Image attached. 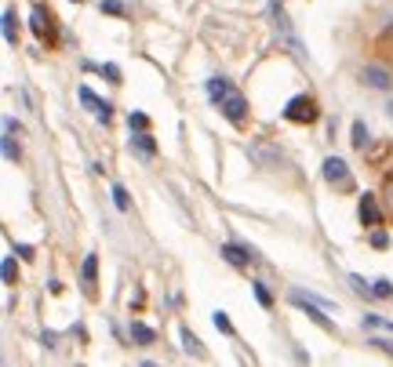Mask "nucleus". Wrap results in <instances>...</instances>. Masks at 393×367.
<instances>
[{"label": "nucleus", "instance_id": "obj_1", "mask_svg": "<svg viewBox=\"0 0 393 367\" xmlns=\"http://www.w3.org/2000/svg\"><path fill=\"white\" fill-rule=\"evenodd\" d=\"M29 33H33L37 40H44V44H58V29H55V22H51L44 4H37L33 15H29Z\"/></svg>", "mask_w": 393, "mask_h": 367}, {"label": "nucleus", "instance_id": "obj_2", "mask_svg": "<svg viewBox=\"0 0 393 367\" xmlns=\"http://www.w3.org/2000/svg\"><path fill=\"white\" fill-rule=\"evenodd\" d=\"M317 102L310 99V95H298V99H291L288 106H284V120H291V124H313L317 120Z\"/></svg>", "mask_w": 393, "mask_h": 367}, {"label": "nucleus", "instance_id": "obj_3", "mask_svg": "<svg viewBox=\"0 0 393 367\" xmlns=\"http://www.w3.org/2000/svg\"><path fill=\"white\" fill-rule=\"evenodd\" d=\"M219 109H222V116L230 120L233 128H240V124H244V120H248V102H244V95H240L237 87L230 91V95H226L222 102H219Z\"/></svg>", "mask_w": 393, "mask_h": 367}, {"label": "nucleus", "instance_id": "obj_4", "mask_svg": "<svg viewBox=\"0 0 393 367\" xmlns=\"http://www.w3.org/2000/svg\"><path fill=\"white\" fill-rule=\"evenodd\" d=\"M360 80H365L372 91H393V73L382 66V62H368V66H360Z\"/></svg>", "mask_w": 393, "mask_h": 367}, {"label": "nucleus", "instance_id": "obj_5", "mask_svg": "<svg viewBox=\"0 0 393 367\" xmlns=\"http://www.w3.org/2000/svg\"><path fill=\"white\" fill-rule=\"evenodd\" d=\"M288 298H291V302H295V305H298V310H302V313H306V317H310L313 324H321V327H328V331H331V327H335V324H331V320L324 317V310H321V305H317V302H313V298H310L306 291H298V287H295V291H291Z\"/></svg>", "mask_w": 393, "mask_h": 367}, {"label": "nucleus", "instance_id": "obj_6", "mask_svg": "<svg viewBox=\"0 0 393 367\" xmlns=\"http://www.w3.org/2000/svg\"><path fill=\"white\" fill-rule=\"evenodd\" d=\"M357 215H360V226H365V229H379L382 226V211H379V204H375L372 193H365V197L357 200Z\"/></svg>", "mask_w": 393, "mask_h": 367}, {"label": "nucleus", "instance_id": "obj_7", "mask_svg": "<svg viewBox=\"0 0 393 367\" xmlns=\"http://www.w3.org/2000/svg\"><path fill=\"white\" fill-rule=\"evenodd\" d=\"M269 11H274V22H277V33H281V40H288L298 55H306L302 51V44L295 40V33H291V22H288V15H284V8H281V0H269Z\"/></svg>", "mask_w": 393, "mask_h": 367}, {"label": "nucleus", "instance_id": "obj_8", "mask_svg": "<svg viewBox=\"0 0 393 367\" xmlns=\"http://www.w3.org/2000/svg\"><path fill=\"white\" fill-rule=\"evenodd\" d=\"M77 95H80V102H84L87 109H95V113H99V120H102V124H109V116H113V106H109L106 99H99L92 87H80Z\"/></svg>", "mask_w": 393, "mask_h": 367}, {"label": "nucleus", "instance_id": "obj_9", "mask_svg": "<svg viewBox=\"0 0 393 367\" xmlns=\"http://www.w3.org/2000/svg\"><path fill=\"white\" fill-rule=\"evenodd\" d=\"M222 258H226L230 265H237V269H248V265L255 262V251L244 248V243H226V248H222Z\"/></svg>", "mask_w": 393, "mask_h": 367}, {"label": "nucleus", "instance_id": "obj_10", "mask_svg": "<svg viewBox=\"0 0 393 367\" xmlns=\"http://www.w3.org/2000/svg\"><path fill=\"white\" fill-rule=\"evenodd\" d=\"M321 171H324V182H335V186H339V182H346V175H350V168H346L343 157H328Z\"/></svg>", "mask_w": 393, "mask_h": 367}, {"label": "nucleus", "instance_id": "obj_11", "mask_svg": "<svg viewBox=\"0 0 393 367\" xmlns=\"http://www.w3.org/2000/svg\"><path fill=\"white\" fill-rule=\"evenodd\" d=\"M95 280H99V258H95V255H87V258H84V265H80V284H84V295H92Z\"/></svg>", "mask_w": 393, "mask_h": 367}, {"label": "nucleus", "instance_id": "obj_12", "mask_svg": "<svg viewBox=\"0 0 393 367\" xmlns=\"http://www.w3.org/2000/svg\"><path fill=\"white\" fill-rule=\"evenodd\" d=\"M230 91H233V84H230L226 77H211V80H208V99H211V106H219Z\"/></svg>", "mask_w": 393, "mask_h": 367}, {"label": "nucleus", "instance_id": "obj_13", "mask_svg": "<svg viewBox=\"0 0 393 367\" xmlns=\"http://www.w3.org/2000/svg\"><path fill=\"white\" fill-rule=\"evenodd\" d=\"M131 149L142 153V157H154L157 142H154V135H146V131H131Z\"/></svg>", "mask_w": 393, "mask_h": 367}, {"label": "nucleus", "instance_id": "obj_14", "mask_svg": "<svg viewBox=\"0 0 393 367\" xmlns=\"http://www.w3.org/2000/svg\"><path fill=\"white\" fill-rule=\"evenodd\" d=\"M178 342H183V349H186L190 356H204V346H200V339H197L190 327H178Z\"/></svg>", "mask_w": 393, "mask_h": 367}, {"label": "nucleus", "instance_id": "obj_15", "mask_svg": "<svg viewBox=\"0 0 393 367\" xmlns=\"http://www.w3.org/2000/svg\"><path fill=\"white\" fill-rule=\"evenodd\" d=\"M131 339H135L139 346H154V342H157V331H154V327H146V324H139V320H135V324H131Z\"/></svg>", "mask_w": 393, "mask_h": 367}, {"label": "nucleus", "instance_id": "obj_16", "mask_svg": "<svg viewBox=\"0 0 393 367\" xmlns=\"http://www.w3.org/2000/svg\"><path fill=\"white\" fill-rule=\"evenodd\" d=\"M0 26H4V40H8V44H15V40H18V18H15V11H11V8L4 11Z\"/></svg>", "mask_w": 393, "mask_h": 367}, {"label": "nucleus", "instance_id": "obj_17", "mask_svg": "<svg viewBox=\"0 0 393 367\" xmlns=\"http://www.w3.org/2000/svg\"><path fill=\"white\" fill-rule=\"evenodd\" d=\"M350 138H353V146H357V149H368V124H365V120H353Z\"/></svg>", "mask_w": 393, "mask_h": 367}, {"label": "nucleus", "instance_id": "obj_18", "mask_svg": "<svg viewBox=\"0 0 393 367\" xmlns=\"http://www.w3.org/2000/svg\"><path fill=\"white\" fill-rule=\"evenodd\" d=\"M0 277H4V284H15V277H18V258L15 255H4V262H0Z\"/></svg>", "mask_w": 393, "mask_h": 367}, {"label": "nucleus", "instance_id": "obj_19", "mask_svg": "<svg viewBox=\"0 0 393 367\" xmlns=\"http://www.w3.org/2000/svg\"><path fill=\"white\" fill-rule=\"evenodd\" d=\"M252 295H255V302L262 305V310H274V295H269V287H266L262 280H255V284H252Z\"/></svg>", "mask_w": 393, "mask_h": 367}, {"label": "nucleus", "instance_id": "obj_20", "mask_svg": "<svg viewBox=\"0 0 393 367\" xmlns=\"http://www.w3.org/2000/svg\"><path fill=\"white\" fill-rule=\"evenodd\" d=\"M113 204H117V211H128L131 207V197H128L124 186H113Z\"/></svg>", "mask_w": 393, "mask_h": 367}, {"label": "nucleus", "instance_id": "obj_21", "mask_svg": "<svg viewBox=\"0 0 393 367\" xmlns=\"http://www.w3.org/2000/svg\"><path fill=\"white\" fill-rule=\"evenodd\" d=\"M0 149H4L8 160H18V142L11 138V131H4V146H0Z\"/></svg>", "mask_w": 393, "mask_h": 367}, {"label": "nucleus", "instance_id": "obj_22", "mask_svg": "<svg viewBox=\"0 0 393 367\" xmlns=\"http://www.w3.org/2000/svg\"><path fill=\"white\" fill-rule=\"evenodd\" d=\"M372 298H393V284L389 280H375L372 284Z\"/></svg>", "mask_w": 393, "mask_h": 367}, {"label": "nucleus", "instance_id": "obj_23", "mask_svg": "<svg viewBox=\"0 0 393 367\" xmlns=\"http://www.w3.org/2000/svg\"><path fill=\"white\" fill-rule=\"evenodd\" d=\"M350 284H353V291H357L360 298H372V287H368V280H365V277H357V273H353Z\"/></svg>", "mask_w": 393, "mask_h": 367}, {"label": "nucleus", "instance_id": "obj_24", "mask_svg": "<svg viewBox=\"0 0 393 367\" xmlns=\"http://www.w3.org/2000/svg\"><path fill=\"white\" fill-rule=\"evenodd\" d=\"M128 128H131V131H146V128H149V116H146V113H131V116H128Z\"/></svg>", "mask_w": 393, "mask_h": 367}, {"label": "nucleus", "instance_id": "obj_25", "mask_svg": "<svg viewBox=\"0 0 393 367\" xmlns=\"http://www.w3.org/2000/svg\"><path fill=\"white\" fill-rule=\"evenodd\" d=\"M372 248H375V251H386V248H389V233L375 229V233H372Z\"/></svg>", "mask_w": 393, "mask_h": 367}, {"label": "nucleus", "instance_id": "obj_26", "mask_svg": "<svg viewBox=\"0 0 393 367\" xmlns=\"http://www.w3.org/2000/svg\"><path fill=\"white\" fill-rule=\"evenodd\" d=\"M215 327H219V331H222V334H233V324H230V317H226V313H222V310H219V313H215Z\"/></svg>", "mask_w": 393, "mask_h": 367}, {"label": "nucleus", "instance_id": "obj_27", "mask_svg": "<svg viewBox=\"0 0 393 367\" xmlns=\"http://www.w3.org/2000/svg\"><path fill=\"white\" fill-rule=\"evenodd\" d=\"M102 11L106 15H124V4H120V0H102Z\"/></svg>", "mask_w": 393, "mask_h": 367}, {"label": "nucleus", "instance_id": "obj_28", "mask_svg": "<svg viewBox=\"0 0 393 367\" xmlns=\"http://www.w3.org/2000/svg\"><path fill=\"white\" fill-rule=\"evenodd\" d=\"M382 197H386L382 204H389V211H393V178H386V182H382Z\"/></svg>", "mask_w": 393, "mask_h": 367}, {"label": "nucleus", "instance_id": "obj_29", "mask_svg": "<svg viewBox=\"0 0 393 367\" xmlns=\"http://www.w3.org/2000/svg\"><path fill=\"white\" fill-rule=\"evenodd\" d=\"M15 255H18V258H33L37 251H33V248H29V243H15Z\"/></svg>", "mask_w": 393, "mask_h": 367}, {"label": "nucleus", "instance_id": "obj_30", "mask_svg": "<svg viewBox=\"0 0 393 367\" xmlns=\"http://www.w3.org/2000/svg\"><path fill=\"white\" fill-rule=\"evenodd\" d=\"M372 346H375V349H386V353H393V339H372Z\"/></svg>", "mask_w": 393, "mask_h": 367}, {"label": "nucleus", "instance_id": "obj_31", "mask_svg": "<svg viewBox=\"0 0 393 367\" xmlns=\"http://www.w3.org/2000/svg\"><path fill=\"white\" fill-rule=\"evenodd\" d=\"M102 77H109V80H120V73H117V66H102Z\"/></svg>", "mask_w": 393, "mask_h": 367}, {"label": "nucleus", "instance_id": "obj_32", "mask_svg": "<svg viewBox=\"0 0 393 367\" xmlns=\"http://www.w3.org/2000/svg\"><path fill=\"white\" fill-rule=\"evenodd\" d=\"M73 4H77V0H73Z\"/></svg>", "mask_w": 393, "mask_h": 367}]
</instances>
